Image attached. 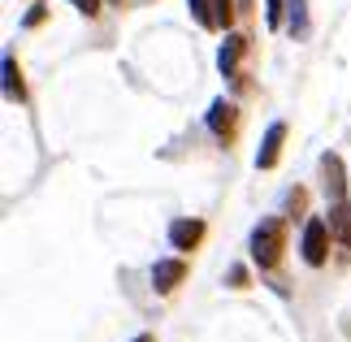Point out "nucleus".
I'll return each mask as SVG.
<instances>
[{"label": "nucleus", "instance_id": "f257e3e1", "mask_svg": "<svg viewBox=\"0 0 351 342\" xmlns=\"http://www.w3.org/2000/svg\"><path fill=\"white\" fill-rule=\"evenodd\" d=\"M282 247H287V225H282L278 217H265V221L252 230V260L261 269H274L282 260Z\"/></svg>", "mask_w": 351, "mask_h": 342}, {"label": "nucleus", "instance_id": "f03ea898", "mask_svg": "<svg viewBox=\"0 0 351 342\" xmlns=\"http://www.w3.org/2000/svg\"><path fill=\"white\" fill-rule=\"evenodd\" d=\"M330 221H326V217H313V221H308L304 225V243H300V247H304V260H308V265H313V269H321V265H326V256H330Z\"/></svg>", "mask_w": 351, "mask_h": 342}, {"label": "nucleus", "instance_id": "7ed1b4c3", "mask_svg": "<svg viewBox=\"0 0 351 342\" xmlns=\"http://www.w3.org/2000/svg\"><path fill=\"white\" fill-rule=\"evenodd\" d=\"M199 239H204V221H199V217H178V221L169 225V243L178 252H195Z\"/></svg>", "mask_w": 351, "mask_h": 342}, {"label": "nucleus", "instance_id": "20e7f679", "mask_svg": "<svg viewBox=\"0 0 351 342\" xmlns=\"http://www.w3.org/2000/svg\"><path fill=\"white\" fill-rule=\"evenodd\" d=\"M182 278H186V260H156V269H152V291H156V295H169V291H178Z\"/></svg>", "mask_w": 351, "mask_h": 342}, {"label": "nucleus", "instance_id": "39448f33", "mask_svg": "<svg viewBox=\"0 0 351 342\" xmlns=\"http://www.w3.org/2000/svg\"><path fill=\"white\" fill-rule=\"evenodd\" d=\"M321 173H326V195L334 199H347V178H343V156L339 152H326L321 156Z\"/></svg>", "mask_w": 351, "mask_h": 342}, {"label": "nucleus", "instance_id": "423d86ee", "mask_svg": "<svg viewBox=\"0 0 351 342\" xmlns=\"http://www.w3.org/2000/svg\"><path fill=\"white\" fill-rule=\"evenodd\" d=\"M234 126H239V108L230 100H217L208 108V130L217 134V139H234Z\"/></svg>", "mask_w": 351, "mask_h": 342}, {"label": "nucleus", "instance_id": "0eeeda50", "mask_svg": "<svg viewBox=\"0 0 351 342\" xmlns=\"http://www.w3.org/2000/svg\"><path fill=\"white\" fill-rule=\"evenodd\" d=\"M282 139H287V126H282V121H274V126L265 130L261 152H256V169H274V165H278V156H282Z\"/></svg>", "mask_w": 351, "mask_h": 342}, {"label": "nucleus", "instance_id": "6e6552de", "mask_svg": "<svg viewBox=\"0 0 351 342\" xmlns=\"http://www.w3.org/2000/svg\"><path fill=\"white\" fill-rule=\"evenodd\" d=\"M247 52V35H226V44L217 52V65H221V74L226 78H234L239 74V57Z\"/></svg>", "mask_w": 351, "mask_h": 342}, {"label": "nucleus", "instance_id": "1a4fd4ad", "mask_svg": "<svg viewBox=\"0 0 351 342\" xmlns=\"http://www.w3.org/2000/svg\"><path fill=\"white\" fill-rule=\"evenodd\" d=\"M326 221H330V234L339 239L343 247H351V204H347V199H334Z\"/></svg>", "mask_w": 351, "mask_h": 342}, {"label": "nucleus", "instance_id": "9d476101", "mask_svg": "<svg viewBox=\"0 0 351 342\" xmlns=\"http://www.w3.org/2000/svg\"><path fill=\"white\" fill-rule=\"evenodd\" d=\"M5 100H26L22 70H18V61H13V52H5Z\"/></svg>", "mask_w": 351, "mask_h": 342}, {"label": "nucleus", "instance_id": "9b49d317", "mask_svg": "<svg viewBox=\"0 0 351 342\" xmlns=\"http://www.w3.org/2000/svg\"><path fill=\"white\" fill-rule=\"evenodd\" d=\"M208 9H213V31H226L234 22V0H208Z\"/></svg>", "mask_w": 351, "mask_h": 342}, {"label": "nucleus", "instance_id": "f8f14e48", "mask_svg": "<svg viewBox=\"0 0 351 342\" xmlns=\"http://www.w3.org/2000/svg\"><path fill=\"white\" fill-rule=\"evenodd\" d=\"M287 5H291V35L304 39L308 35V5L304 0H287Z\"/></svg>", "mask_w": 351, "mask_h": 342}, {"label": "nucleus", "instance_id": "ddd939ff", "mask_svg": "<svg viewBox=\"0 0 351 342\" xmlns=\"http://www.w3.org/2000/svg\"><path fill=\"white\" fill-rule=\"evenodd\" d=\"M186 9H191V18H195L199 26H208V31H213V9H208V0H186Z\"/></svg>", "mask_w": 351, "mask_h": 342}, {"label": "nucleus", "instance_id": "4468645a", "mask_svg": "<svg viewBox=\"0 0 351 342\" xmlns=\"http://www.w3.org/2000/svg\"><path fill=\"white\" fill-rule=\"evenodd\" d=\"M265 22H269V31L282 26V0H265Z\"/></svg>", "mask_w": 351, "mask_h": 342}, {"label": "nucleus", "instance_id": "2eb2a0df", "mask_svg": "<svg viewBox=\"0 0 351 342\" xmlns=\"http://www.w3.org/2000/svg\"><path fill=\"white\" fill-rule=\"evenodd\" d=\"M226 286L243 291V286H247V269H243V265H230V273H226Z\"/></svg>", "mask_w": 351, "mask_h": 342}, {"label": "nucleus", "instance_id": "dca6fc26", "mask_svg": "<svg viewBox=\"0 0 351 342\" xmlns=\"http://www.w3.org/2000/svg\"><path fill=\"white\" fill-rule=\"evenodd\" d=\"M70 5L78 13H87V18H96V13H100V0H70Z\"/></svg>", "mask_w": 351, "mask_h": 342}, {"label": "nucleus", "instance_id": "f3484780", "mask_svg": "<svg viewBox=\"0 0 351 342\" xmlns=\"http://www.w3.org/2000/svg\"><path fill=\"white\" fill-rule=\"evenodd\" d=\"M44 18H48V9H44V5H35V9H31V13H26V18H22V26H39Z\"/></svg>", "mask_w": 351, "mask_h": 342}, {"label": "nucleus", "instance_id": "a211bd4d", "mask_svg": "<svg viewBox=\"0 0 351 342\" xmlns=\"http://www.w3.org/2000/svg\"><path fill=\"white\" fill-rule=\"evenodd\" d=\"M134 342H156V338H152V334H139V338H134Z\"/></svg>", "mask_w": 351, "mask_h": 342}]
</instances>
